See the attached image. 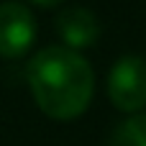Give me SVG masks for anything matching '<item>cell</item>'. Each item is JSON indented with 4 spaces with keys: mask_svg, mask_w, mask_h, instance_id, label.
Masks as SVG:
<instances>
[{
    "mask_svg": "<svg viewBox=\"0 0 146 146\" xmlns=\"http://www.w3.org/2000/svg\"><path fill=\"white\" fill-rule=\"evenodd\" d=\"M26 82L38 110L54 121L80 118L95 95V72L90 62L67 46H44L26 67Z\"/></svg>",
    "mask_w": 146,
    "mask_h": 146,
    "instance_id": "6da1fadb",
    "label": "cell"
},
{
    "mask_svg": "<svg viewBox=\"0 0 146 146\" xmlns=\"http://www.w3.org/2000/svg\"><path fill=\"white\" fill-rule=\"evenodd\" d=\"M108 98L121 113H141L146 110V59L139 54L121 56L105 80Z\"/></svg>",
    "mask_w": 146,
    "mask_h": 146,
    "instance_id": "7a4b0ae2",
    "label": "cell"
},
{
    "mask_svg": "<svg viewBox=\"0 0 146 146\" xmlns=\"http://www.w3.org/2000/svg\"><path fill=\"white\" fill-rule=\"evenodd\" d=\"M33 41H36L33 13L18 0L0 3V56L21 59L33 46Z\"/></svg>",
    "mask_w": 146,
    "mask_h": 146,
    "instance_id": "3957f363",
    "label": "cell"
},
{
    "mask_svg": "<svg viewBox=\"0 0 146 146\" xmlns=\"http://www.w3.org/2000/svg\"><path fill=\"white\" fill-rule=\"evenodd\" d=\"M54 28H56V33L62 38V46H67L72 51H82V49L95 46L100 33H103L98 15L90 8H82V5L64 8L56 15Z\"/></svg>",
    "mask_w": 146,
    "mask_h": 146,
    "instance_id": "277c9868",
    "label": "cell"
},
{
    "mask_svg": "<svg viewBox=\"0 0 146 146\" xmlns=\"http://www.w3.org/2000/svg\"><path fill=\"white\" fill-rule=\"evenodd\" d=\"M108 146H146V110L128 115L110 133Z\"/></svg>",
    "mask_w": 146,
    "mask_h": 146,
    "instance_id": "5b68a950",
    "label": "cell"
},
{
    "mask_svg": "<svg viewBox=\"0 0 146 146\" xmlns=\"http://www.w3.org/2000/svg\"><path fill=\"white\" fill-rule=\"evenodd\" d=\"M31 3H36V5H41V8H54V5H59V3H64V0H31Z\"/></svg>",
    "mask_w": 146,
    "mask_h": 146,
    "instance_id": "8992f818",
    "label": "cell"
}]
</instances>
